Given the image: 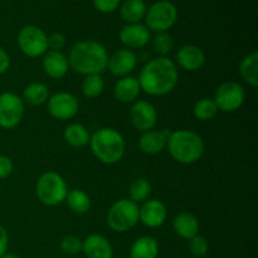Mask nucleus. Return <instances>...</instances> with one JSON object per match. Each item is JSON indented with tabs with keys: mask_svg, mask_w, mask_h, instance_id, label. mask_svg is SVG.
<instances>
[{
	"mask_svg": "<svg viewBox=\"0 0 258 258\" xmlns=\"http://www.w3.org/2000/svg\"><path fill=\"white\" fill-rule=\"evenodd\" d=\"M105 90V81L101 75L85 76L81 91L86 98H97Z\"/></svg>",
	"mask_w": 258,
	"mask_h": 258,
	"instance_id": "c85d7f7f",
	"label": "nucleus"
},
{
	"mask_svg": "<svg viewBox=\"0 0 258 258\" xmlns=\"http://www.w3.org/2000/svg\"><path fill=\"white\" fill-rule=\"evenodd\" d=\"M218 113V107L213 98H202L193 106V115L199 121H209Z\"/></svg>",
	"mask_w": 258,
	"mask_h": 258,
	"instance_id": "c756f323",
	"label": "nucleus"
},
{
	"mask_svg": "<svg viewBox=\"0 0 258 258\" xmlns=\"http://www.w3.org/2000/svg\"><path fill=\"white\" fill-rule=\"evenodd\" d=\"M166 148L174 160L183 165H190L201 160L206 145L202 136L196 131L180 128L169 134Z\"/></svg>",
	"mask_w": 258,
	"mask_h": 258,
	"instance_id": "7ed1b4c3",
	"label": "nucleus"
},
{
	"mask_svg": "<svg viewBox=\"0 0 258 258\" xmlns=\"http://www.w3.org/2000/svg\"><path fill=\"white\" fill-rule=\"evenodd\" d=\"M169 131L166 130H149L143 133L139 139V149L146 155H156L165 150L168 143Z\"/></svg>",
	"mask_w": 258,
	"mask_h": 258,
	"instance_id": "6ab92c4d",
	"label": "nucleus"
},
{
	"mask_svg": "<svg viewBox=\"0 0 258 258\" xmlns=\"http://www.w3.org/2000/svg\"><path fill=\"white\" fill-rule=\"evenodd\" d=\"M59 247L63 253L75 256L82 252V239L77 236H66L60 239Z\"/></svg>",
	"mask_w": 258,
	"mask_h": 258,
	"instance_id": "2f4dec72",
	"label": "nucleus"
},
{
	"mask_svg": "<svg viewBox=\"0 0 258 258\" xmlns=\"http://www.w3.org/2000/svg\"><path fill=\"white\" fill-rule=\"evenodd\" d=\"M8 246H9V234L4 227L0 226V257L8 251Z\"/></svg>",
	"mask_w": 258,
	"mask_h": 258,
	"instance_id": "4c0bfd02",
	"label": "nucleus"
},
{
	"mask_svg": "<svg viewBox=\"0 0 258 258\" xmlns=\"http://www.w3.org/2000/svg\"><path fill=\"white\" fill-rule=\"evenodd\" d=\"M17 43L24 55L29 58L42 57L48 50V35L37 25H24L18 33Z\"/></svg>",
	"mask_w": 258,
	"mask_h": 258,
	"instance_id": "6e6552de",
	"label": "nucleus"
},
{
	"mask_svg": "<svg viewBox=\"0 0 258 258\" xmlns=\"http://www.w3.org/2000/svg\"><path fill=\"white\" fill-rule=\"evenodd\" d=\"M14 169V163L12 159L7 155H0V180L7 179Z\"/></svg>",
	"mask_w": 258,
	"mask_h": 258,
	"instance_id": "c9c22d12",
	"label": "nucleus"
},
{
	"mask_svg": "<svg viewBox=\"0 0 258 258\" xmlns=\"http://www.w3.org/2000/svg\"><path fill=\"white\" fill-rule=\"evenodd\" d=\"M63 140L71 148L81 149L90 144L91 135L87 128L81 123H71L63 131Z\"/></svg>",
	"mask_w": 258,
	"mask_h": 258,
	"instance_id": "393cba45",
	"label": "nucleus"
},
{
	"mask_svg": "<svg viewBox=\"0 0 258 258\" xmlns=\"http://www.w3.org/2000/svg\"><path fill=\"white\" fill-rule=\"evenodd\" d=\"M10 55L3 47H0V75H4L10 68Z\"/></svg>",
	"mask_w": 258,
	"mask_h": 258,
	"instance_id": "e433bc0d",
	"label": "nucleus"
},
{
	"mask_svg": "<svg viewBox=\"0 0 258 258\" xmlns=\"http://www.w3.org/2000/svg\"><path fill=\"white\" fill-rule=\"evenodd\" d=\"M148 5L145 0H125L120 4V17L127 24L140 23L145 18Z\"/></svg>",
	"mask_w": 258,
	"mask_h": 258,
	"instance_id": "4be33fe9",
	"label": "nucleus"
},
{
	"mask_svg": "<svg viewBox=\"0 0 258 258\" xmlns=\"http://www.w3.org/2000/svg\"><path fill=\"white\" fill-rule=\"evenodd\" d=\"M130 120L134 127L141 133L153 130L158 122V111L151 102L145 100L135 101L130 110Z\"/></svg>",
	"mask_w": 258,
	"mask_h": 258,
	"instance_id": "f8f14e48",
	"label": "nucleus"
},
{
	"mask_svg": "<svg viewBox=\"0 0 258 258\" xmlns=\"http://www.w3.org/2000/svg\"><path fill=\"white\" fill-rule=\"evenodd\" d=\"M151 190H153V188H151V184L148 179L136 178L128 188V199L136 204L144 203L149 199Z\"/></svg>",
	"mask_w": 258,
	"mask_h": 258,
	"instance_id": "cd10ccee",
	"label": "nucleus"
},
{
	"mask_svg": "<svg viewBox=\"0 0 258 258\" xmlns=\"http://www.w3.org/2000/svg\"><path fill=\"white\" fill-rule=\"evenodd\" d=\"M66 203L68 208L76 214H85L91 208V198L82 189H72L68 190L66 197Z\"/></svg>",
	"mask_w": 258,
	"mask_h": 258,
	"instance_id": "bb28decb",
	"label": "nucleus"
},
{
	"mask_svg": "<svg viewBox=\"0 0 258 258\" xmlns=\"http://www.w3.org/2000/svg\"><path fill=\"white\" fill-rule=\"evenodd\" d=\"M42 67L45 75L53 80H60L67 75L70 70L68 58L59 50H47L43 55Z\"/></svg>",
	"mask_w": 258,
	"mask_h": 258,
	"instance_id": "f3484780",
	"label": "nucleus"
},
{
	"mask_svg": "<svg viewBox=\"0 0 258 258\" xmlns=\"http://www.w3.org/2000/svg\"><path fill=\"white\" fill-rule=\"evenodd\" d=\"M176 63L180 68L188 72L199 71L206 64V54L203 50L194 44H185L176 52Z\"/></svg>",
	"mask_w": 258,
	"mask_h": 258,
	"instance_id": "dca6fc26",
	"label": "nucleus"
},
{
	"mask_svg": "<svg viewBox=\"0 0 258 258\" xmlns=\"http://www.w3.org/2000/svg\"><path fill=\"white\" fill-rule=\"evenodd\" d=\"M68 188L64 179L55 171H45L35 183V196L45 207H57L66 201Z\"/></svg>",
	"mask_w": 258,
	"mask_h": 258,
	"instance_id": "39448f33",
	"label": "nucleus"
},
{
	"mask_svg": "<svg viewBox=\"0 0 258 258\" xmlns=\"http://www.w3.org/2000/svg\"><path fill=\"white\" fill-rule=\"evenodd\" d=\"M66 45V37L62 33H53L52 35L48 37V50H59L62 49Z\"/></svg>",
	"mask_w": 258,
	"mask_h": 258,
	"instance_id": "f704fd0d",
	"label": "nucleus"
},
{
	"mask_svg": "<svg viewBox=\"0 0 258 258\" xmlns=\"http://www.w3.org/2000/svg\"><path fill=\"white\" fill-rule=\"evenodd\" d=\"M88 145L98 161L106 165H113L122 160L126 151L123 136L116 128L101 127L91 135Z\"/></svg>",
	"mask_w": 258,
	"mask_h": 258,
	"instance_id": "20e7f679",
	"label": "nucleus"
},
{
	"mask_svg": "<svg viewBox=\"0 0 258 258\" xmlns=\"http://www.w3.org/2000/svg\"><path fill=\"white\" fill-rule=\"evenodd\" d=\"M178 66L168 57H156L149 60L139 73L141 91L154 97L166 96L178 85Z\"/></svg>",
	"mask_w": 258,
	"mask_h": 258,
	"instance_id": "f257e3e1",
	"label": "nucleus"
},
{
	"mask_svg": "<svg viewBox=\"0 0 258 258\" xmlns=\"http://www.w3.org/2000/svg\"><path fill=\"white\" fill-rule=\"evenodd\" d=\"M25 105L22 97L14 92L0 93V127L12 130L22 122Z\"/></svg>",
	"mask_w": 258,
	"mask_h": 258,
	"instance_id": "1a4fd4ad",
	"label": "nucleus"
},
{
	"mask_svg": "<svg viewBox=\"0 0 258 258\" xmlns=\"http://www.w3.org/2000/svg\"><path fill=\"white\" fill-rule=\"evenodd\" d=\"M173 229L180 238L190 239L199 233V221L194 214L183 212L174 218Z\"/></svg>",
	"mask_w": 258,
	"mask_h": 258,
	"instance_id": "412c9836",
	"label": "nucleus"
},
{
	"mask_svg": "<svg viewBox=\"0 0 258 258\" xmlns=\"http://www.w3.org/2000/svg\"><path fill=\"white\" fill-rule=\"evenodd\" d=\"M138 66V57L135 52L127 48H121L108 55L107 70L115 77H126L130 76V73Z\"/></svg>",
	"mask_w": 258,
	"mask_h": 258,
	"instance_id": "4468645a",
	"label": "nucleus"
},
{
	"mask_svg": "<svg viewBox=\"0 0 258 258\" xmlns=\"http://www.w3.org/2000/svg\"><path fill=\"white\" fill-rule=\"evenodd\" d=\"M47 110L55 120H71L80 111V100L73 93L57 92L48 98Z\"/></svg>",
	"mask_w": 258,
	"mask_h": 258,
	"instance_id": "9b49d317",
	"label": "nucleus"
},
{
	"mask_svg": "<svg viewBox=\"0 0 258 258\" xmlns=\"http://www.w3.org/2000/svg\"><path fill=\"white\" fill-rule=\"evenodd\" d=\"M0 258H19V256H17L15 253H12V252H5Z\"/></svg>",
	"mask_w": 258,
	"mask_h": 258,
	"instance_id": "58836bf2",
	"label": "nucleus"
},
{
	"mask_svg": "<svg viewBox=\"0 0 258 258\" xmlns=\"http://www.w3.org/2000/svg\"><path fill=\"white\" fill-rule=\"evenodd\" d=\"M188 241H189L188 243L189 251H190V253L193 254V256L204 257L207 253H208L209 244H208V241H207L203 236L197 234V236H194L193 238L188 239Z\"/></svg>",
	"mask_w": 258,
	"mask_h": 258,
	"instance_id": "473e14b6",
	"label": "nucleus"
},
{
	"mask_svg": "<svg viewBox=\"0 0 258 258\" xmlns=\"http://www.w3.org/2000/svg\"><path fill=\"white\" fill-rule=\"evenodd\" d=\"M159 243L154 237L143 236L130 248V258H158Z\"/></svg>",
	"mask_w": 258,
	"mask_h": 258,
	"instance_id": "5701e85b",
	"label": "nucleus"
},
{
	"mask_svg": "<svg viewBox=\"0 0 258 258\" xmlns=\"http://www.w3.org/2000/svg\"><path fill=\"white\" fill-rule=\"evenodd\" d=\"M49 98V90L42 82H32L23 90L22 100L24 105L42 106Z\"/></svg>",
	"mask_w": 258,
	"mask_h": 258,
	"instance_id": "b1692460",
	"label": "nucleus"
},
{
	"mask_svg": "<svg viewBox=\"0 0 258 258\" xmlns=\"http://www.w3.org/2000/svg\"><path fill=\"white\" fill-rule=\"evenodd\" d=\"M151 43H153L154 50L158 53L159 57H166V54L170 53L174 47V39L168 32L156 33Z\"/></svg>",
	"mask_w": 258,
	"mask_h": 258,
	"instance_id": "7c9ffc66",
	"label": "nucleus"
},
{
	"mask_svg": "<svg viewBox=\"0 0 258 258\" xmlns=\"http://www.w3.org/2000/svg\"><path fill=\"white\" fill-rule=\"evenodd\" d=\"M239 75L251 87L258 86V52L247 54L239 63Z\"/></svg>",
	"mask_w": 258,
	"mask_h": 258,
	"instance_id": "a878e982",
	"label": "nucleus"
},
{
	"mask_svg": "<svg viewBox=\"0 0 258 258\" xmlns=\"http://www.w3.org/2000/svg\"><path fill=\"white\" fill-rule=\"evenodd\" d=\"M140 93V83L138 78L133 76L120 78L113 86V97L121 103H134L138 101Z\"/></svg>",
	"mask_w": 258,
	"mask_h": 258,
	"instance_id": "aec40b11",
	"label": "nucleus"
},
{
	"mask_svg": "<svg viewBox=\"0 0 258 258\" xmlns=\"http://www.w3.org/2000/svg\"><path fill=\"white\" fill-rule=\"evenodd\" d=\"M118 38L127 49H140L148 45L151 40V32L145 27V24L141 23L126 24L121 28Z\"/></svg>",
	"mask_w": 258,
	"mask_h": 258,
	"instance_id": "2eb2a0df",
	"label": "nucleus"
},
{
	"mask_svg": "<svg viewBox=\"0 0 258 258\" xmlns=\"http://www.w3.org/2000/svg\"><path fill=\"white\" fill-rule=\"evenodd\" d=\"M82 252L87 258H112L113 248L105 236L90 234L82 241Z\"/></svg>",
	"mask_w": 258,
	"mask_h": 258,
	"instance_id": "a211bd4d",
	"label": "nucleus"
},
{
	"mask_svg": "<svg viewBox=\"0 0 258 258\" xmlns=\"http://www.w3.org/2000/svg\"><path fill=\"white\" fill-rule=\"evenodd\" d=\"M246 100V91L243 86L234 81L224 82L217 88L213 101L216 102L218 111L234 112L239 110Z\"/></svg>",
	"mask_w": 258,
	"mask_h": 258,
	"instance_id": "9d476101",
	"label": "nucleus"
},
{
	"mask_svg": "<svg viewBox=\"0 0 258 258\" xmlns=\"http://www.w3.org/2000/svg\"><path fill=\"white\" fill-rule=\"evenodd\" d=\"M144 19L150 32H168L178 20V8L169 0H159L148 8Z\"/></svg>",
	"mask_w": 258,
	"mask_h": 258,
	"instance_id": "0eeeda50",
	"label": "nucleus"
},
{
	"mask_svg": "<svg viewBox=\"0 0 258 258\" xmlns=\"http://www.w3.org/2000/svg\"><path fill=\"white\" fill-rule=\"evenodd\" d=\"M168 218V208L159 199H148L139 207V222L148 228H159Z\"/></svg>",
	"mask_w": 258,
	"mask_h": 258,
	"instance_id": "ddd939ff",
	"label": "nucleus"
},
{
	"mask_svg": "<svg viewBox=\"0 0 258 258\" xmlns=\"http://www.w3.org/2000/svg\"><path fill=\"white\" fill-rule=\"evenodd\" d=\"M107 226L116 233H125L139 223V204L128 198H121L107 212Z\"/></svg>",
	"mask_w": 258,
	"mask_h": 258,
	"instance_id": "423d86ee",
	"label": "nucleus"
},
{
	"mask_svg": "<svg viewBox=\"0 0 258 258\" xmlns=\"http://www.w3.org/2000/svg\"><path fill=\"white\" fill-rule=\"evenodd\" d=\"M92 4L97 12L102 14H110L120 7L121 0H92Z\"/></svg>",
	"mask_w": 258,
	"mask_h": 258,
	"instance_id": "72a5a7b5",
	"label": "nucleus"
},
{
	"mask_svg": "<svg viewBox=\"0 0 258 258\" xmlns=\"http://www.w3.org/2000/svg\"><path fill=\"white\" fill-rule=\"evenodd\" d=\"M67 58L70 68L78 75H101L107 70V49L97 40L86 39L77 42L70 49Z\"/></svg>",
	"mask_w": 258,
	"mask_h": 258,
	"instance_id": "f03ea898",
	"label": "nucleus"
}]
</instances>
